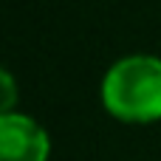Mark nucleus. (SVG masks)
I'll use <instances>...</instances> for the list:
<instances>
[{
    "label": "nucleus",
    "instance_id": "nucleus-1",
    "mask_svg": "<svg viewBox=\"0 0 161 161\" xmlns=\"http://www.w3.org/2000/svg\"><path fill=\"white\" fill-rule=\"evenodd\" d=\"M102 102L108 113L125 122L161 119V59L147 54L119 59L105 74Z\"/></svg>",
    "mask_w": 161,
    "mask_h": 161
},
{
    "label": "nucleus",
    "instance_id": "nucleus-2",
    "mask_svg": "<svg viewBox=\"0 0 161 161\" xmlns=\"http://www.w3.org/2000/svg\"><path fill=\"white\" fill-rule=\"evenodd\" d=\"M51 150L48 133L23 113L0 116V161H45Z\"/></svg>",
    "mask_w": 161,
    "mask_h": 161
},
{
    "label": "nucleus",
    "instance_id": "nucleus-3",
    "mask_svg": "<svg viewBox=\"0 0 161 161\" xmlns=\"http://www.w3.org/2000/svg\"><path fill=\"white\" fill-rule=\"evenodd\" d=\"M14 105H17V82L6 68H0V116L14 113L11 110Z\"/></svg>",
    "mask_w": 161,
    "mask_h": 161
}]
</instances>
